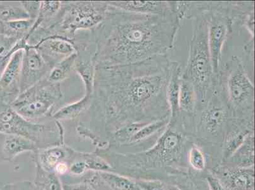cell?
<instances>
[{
  "instance_id": "cell-1",
  "label": "cell",
  "mask_w": 255,
  "mask_h": 190,
  "mask_svg": "<svg viewBox=\"0 0 255 190\" xmlns=\"http://www.w3.org/2000/svg\"><path fill=\"white\" fill-rule=\"evenodd\" d=\"M169 55L137 63L96 67L89 109L81 117L90 126L78 125L83 136L94 144L104 143L121 127L131 122H149L171 117L166 89L170 74Z\"/></svg>"
},
{
  "instance_id": "cell-2",
  "label": "cell",
  "mask_w": 255,
  "mask_h": 190,
  "mask_svg": "<svg viewBox=\"0 0 255 190\" xmlns=\"http://www.w3.org/2000/svg\"><path fill=\"white\" fill-rule=\"evenodd\" d=\"M108 3L105 20L91 30L96 67L124 66L169 55L185 20L180 5L177 13L159 15L129 12Z\"/></svg>"
},
{
  "instance_id": "cell-3",
  "label": "cell",
  "mask_w": 255,
  "mask_h": 190,
  "mask_svg": "<svg viewBox=\"0 0 255 190\" xmlns=\"http://www.w3.org/2000/svg\"><path fill=\"white\" fill-rule=\"evenodd\" d=\"M185 19L191 20L192 36L188 44V58L182 78L193 85L198 106H203L212 96L217 77L213 71L208 43L207 22L193 2H185Z\"/></svg>"
},
{
  "instance_id": "cell-4",
  "label": "cell",
  "mask_w": 255,
  "mask_h": 190,
  "mask_svg": "<svg viewBox=\"0 0 255 190\" xmlns=\"http://www.w3.org/2000/svg\"><path fill=\"white\" fill-rule=\"evenodd\" d=\"M108 1H62L59 12L44 29L30 32L29 45L35 46L49 37L59 36L73 41L76 32L96 28L105 20Z\"/></svg>"
},
{
  "instance_id": "cell-5",
  "label": "cell",
  "mask_w": 255,
  "mask_h": 190,
  "mask_svg": "<svg viewBox=\"0 0 255 190\" xmlns=\"http://www.w3.org/2000/svg\"><path fill=\"white\" fill-rule=\"evenodd\" d=\"M207 22L208 43L213 71L217 76L225 45L233 33L234 23L254 6V1H192Z\"/></svg>"
},
{
  "instance_id": "cell-6",
  "label": "cell",
  "mask_w": 255,
  "mask_h": 190,
  "mask_svg": "<svg viewBox=\"0 0 255 190\" xmlns=\"http://www.w3.org/2000/svg\"><path fill=\"white\" fill-rule=\"evenodd\" d=\"M217 79L233 117L254 120V83L241 58L234 55L222 64Z\"/></svg>"
},
{
  "instance_id": "cell-7",
  "label": "cell",
  "mask_w": 255,
  "mask_h": 190,
  "mask_svg": "<svg viewBox=\"0 0 255 190\" xmlns=\"http://www.w3.org/2000/svg\"><path fill=\"white\" fill-rule=\"evenodd\" d=\"M46 78L20 94L10 104L25 119L38 122L43 118H52L63 102L60 84L50 83Z\"/></svg>"
},
{
  "instance_id": "cell-8",
  "label": "cell",
  "mask_w": 255,
  "mask_h": 190,
  "mask_svg": "<svg viewBox=\"0 0 255 190\" xmlns=\"http://www.w3.org/2000/svg\"><path fill=\"white\" fill-rule=\"evenodd\" d=\"M232 118L226 96L217 80L212 96L197 110L192 132L206 140L221 138L223 140Z\"/></svg>"
},
{
  "instance_id": "cell-9",
  "label": "cell",
  "mask_w": 255,
  "mask_h": 190,
  "mask_svg": "<svg viewBox=\"0 0 255 190\" xmlns=\"http://www.w3.org/2000/svg\"><path fill=\"white\" fill-rule=\"evenodd\" d=\"M0 134L22 136L37 145L46 142L64 144V129L59 122L56 128L43 123L25 119L10 104L0 102Z\"/></svg>"
},
{
  "instance_id": "cell-10",
  "label": "cell",
  "mask_w": 255,
  "mask_h": 190,
  "mask_svg": "<svg viewBox=\"0 0 255 190\" xmlns=\"http://www.w3.org/2000/svg\"><path fill=\"white\" fill-rule=\"evenodd\" d=\"M184 133L179 119H171L165 130L160 135L156 144L145 155L155 161L170 163L177 160L182 154L186 143Z\"/></svg>"
},
{
  "instance_id": "cell-11",
  "label": "cell",
  "mask_w": 255,
  "mask_h": 190,
  "mask_svg": "<svg viewBox=\"0 0 255 190\" xmlns=\"http://www.w3.org/2000/svg\"><path fill=\"white\" fill-rule=\"evenodd\" d=\"M24 49L16 50L0 64V102L10 104L20 94Z\"/></svg>"
},
{
  "instance_id": "cell-12",
  "label": "cell",
  "mask_w": 255,
  "mask_h": 190,
  "mask_svg": "<svg viewBox=\"0 0 255 190\" xmlns=\"http://www.w3.org/2000/svg\"><path fill=\"white\" fill-rule=\"evenodd\" d=\"M35 48L27 45L20 73V94L45 79L52 69Z\"/></svg>"
},
{
  "instance_id": "cell-13",
  "label": "cell",
  "mask_w": 255,
  "mask_h": 190,
  "mask_svg": "<svg viewBox=\"0 0 255 190\" xmlns=\"http://www.w3.org/2000/svg\"><path fill=\"white\" fill-rule=\"evenodd\" d=\"M32 47L36 48L52 68L76 53L73 41L59 36L49 37Z\"/></svg>"
},
{
  "instance_id": "cell-14",
  "label": "cell",
  "mask_w": 255,
  "mask_h": 190,
  "mask_svg": "<svg viewBox=\"0 0 255 190\" xmlns=\"http://www.w3.org/2000/svg\"><path fill=\"white\" fill-rule=\"evenodd\" d=\"M215 175L226 190H254V169L219 167Z\"/></svg>"
},
{
  "instance_id": "cell-15",
  "label": "cell",
  "mask_w": 255,
  "mask_h": 190,
  "mask_svg": "<svg viewBox=\"0 0 255 190\" xmlns=\"http://www.w3.org/2000/svg\"><path fill=\"white\" fill-rule=\"evenodd\" d=\"M121 10L140 14L167 15L179 11V1H108Z\"/></svg>"
},
{
  "instance_id": "cell-16",
  "label": "cell",
  "mask_w": 255,
  "mask_h": 190,
  "mask_svg": "<svg viewBox=\"0 0 255 190\" xmlns=\"http://www.w3.org/2000/svg\"><path fill=\"white\" fill-rule=\"evenodd\" d=\"M182 67L180 62L171 60L170 78L167 85L166 95L171 112V119H175L179 115L178 96H179Z\"/></svg>"
},
{
  "instance_id": "cell-17",
  "label": "cell",
  "mask_w": 255,
  "mask_h": 190,
  "mask_svg": "<svg viewBox=\"0 0 255 190\" xmlns=\"http://www.w3.org/2000/svg\"><path fill=\"white\" fill-rule=\"evenodd\" d=\"M36 150L38 145L29 139L17 135L3 134L2 152L6 159L12 160L23 152H35Z\"/></svg>"
},
{
  "instance_id": "cell-18",
  "label": "cell",
  "mask_w": 255,
  "mask_h": 190,
  "mask_svg": "<svg viewBox=\"0 0 255 190\" xmlns=\"http://www.w3.org/2000/svg\"><path fill=\"white\" fill-rule=\"evenodd\" d=\"M74 150L66 147L64 144L57 145L46 148L38 152H35L38 155L36 162L44 170L48 172H54L55 166L60 162L63 161L67 155L73 154Z\"/></svg>"
},
{
  "instance_id": "cell-19",
  "label": "cell",
  "mask_w": 255,
  "mask_h": 190,
  "mask_svg": "<svg viewBox=\"0 0 255 190\" xmlns=\"http://www.w3.org/2000/svg\"><path fill=\"white\" fill-rule=\"evenodd\" d=\"M91 96L85 95L75 102L61 106L53 113L52 119L61 122L62 120H73L82 116L89 109L91 103Z\"/></svg>"
},
{
  "instance_id": "cell-20",
  "label": "cell",
  "mask_w": 255,
  "mask_h": 190,
  "mask_svg": "<svg viewBox=\"0 0 255 190\" xmlns=\"http://www.w3.org/2000/svg\"><path fill=\"white\" fill-rule=\"evenodd\" d=\"M170 117L154 120L144 126L132 137L128 145H136L149 140L156 134H162L170 122Z\"/></svg>"
},
{
  "instance_id": "cell-21",
  "label": "cell",
  "mask_w": 255,
  "mask_h": 190,
  "mask_svg": "<svg viewBox=\"0 0 255 190\" xmlns=\"http://www.w3.org/2000/svg\"><path fill=\"white\" fill-rule=\"evenodd\" d=\"M102 182L111 190H142L135 181L114 172H97Z\"/></svg>"
},
{
  "instance_id": "cell-22",
  "label": "cell",
  "mask_w": 255,
  "mask_h": 190,
  "mask_svg": "<svg viewBox=\"0 0 255 190\" xmlns=\"http://www.w3.org/2000/svg\"><path fill=\"white\" fill-rule=\"evenodd\" d=\"M236 168H249L254 163V134H251L231 157Z\"/></svg>"
},
{
  "instance_id": "cell-23",
  "label": "cell",
  "mask_w": 255,
  "mask_h": 190,
  "mask_svg": "<svg viewBox=\"0 0 255 190\" xmlns=\"http://www.w3.org/2000/svg\"><path fill=\"white\" fill-rule=\"evenodd\" d=\"M22 1H0V22L28 19Z\"/></svg>"
},
{
  "instance_id": "cell-24",
  "label": "cell",
  "mask_w": 255,
  "mask_h": 190,
  "mask_svg": "<svg viewBox=\"0 0 255 190\" xmlns=\"http://www.w3.org/2000/svg\"><path fill=\"white\" fill-rule=\"evenodd\" d=\"M34 23V20L30 18L8 22H0V31L6 35L22 40L28 35Z\"/></svg>"
},
{
  "instance_id": "cell-25",
  "label": "cell",
  "mask_w": 255,
  "mask_h": 190,
  "mask_svg": "<svg viewBox=\"0 0 255 190\" xmlns=\"http://www.w3.org/2000/svg\"><path fill=\"white\" fill-rule=\"evenodd\" d=\"M76 53L53 67L49 74L46 76V80L52 83H61L68 79L72 71H74Z\"/></svg>"
},
{
  "instance_id": "cell-26",
  "label": "cell",
  "mask_w": 255,
  "mask_h": 190,
  "mask_svg": "<svg viewBox=\"0 0 255 190\" xmlns=\"http://www.w3.org/2000/svg\"><path fill=\"white\" fill-rule=\"evenodd\" d=\"M147 124L148 122H137L125 125L111 134L109 140L117 145H128L132 137Z\"/></svg>"
},
{
  "instance_id": "cell-27",
  "label": "cell",
  "mask_w": 255,
  "mask_h": 190,
  "mask_svg": "<svg viewBox=\"0 0 255 190\" xmlns=\"http://www.w3.org/2000/svg\"><path fill=\"white\" fill-rule=\"evenodd\" d=\"M36 175L34 185L42 188L44 190H63L59 176L54 172L44 170L36 162Z\"/></svg>"
},
{
  "instance_id": "cell-28",
  "label": "cell",
  "mask_w": 255,
  "mask_h": 190,
  "mask_svg": "<svg viewBox=\"0 0 255 190\" xmlns=\"http://www.w3.org/2000/svg\"><path fill=\"white\" fill-rule=\"evenodd\" d=\"M62 1H41L38 17H37L31 30L38 28L39 27L47 24L59 12L61 7Z\"/></svg>"
},
{
  "instance_id": "cell-29",
  "label": "cell",
  "mask_w": 255,
  "mask_h": 190,
  "mask_svg": "<svg viewBox=\"0 0 255 190\" xmlns=\"http://www.w3.org/2000/svg\"><path fill=\"white\" fill-rule=\"evenodd\" d=\"M27 45L25 38L20 40L6 35L0 31V62L12 54L16 50L25 49Z\"/></svg>"
},
{
  "instance_id": "cell-30",
  "label": "cell",
  "mask_w": 255,
  "mask_h": 190,
  "mask_svg": "<svg viewBox=\"0 0 255 190\" xmlns=\"http://www.w3.org/2000/svg\"><path fill=\"white\" fill-rule=\"evenodd\" d=\"M189 162L192 168L196 171H202L206 166L205 154L198 145L193 144L189 151Z\"/></svg>"
},
{
  "instance_id": "cell-31",
  "label": "cell",
  "mask_w": 255,
  "mask_h": 190,
  "mask_svg": "<svg viewBox=\"0 0 255 190\" xmlns=\"http://www.w3.org/2000/svg\"><path fill=\"white\" fill-rule=\"evenodd\" d=\"M136 183L142 190H178L160 181L140 180Z\"/></svg>"
},
{
  "instance_id": "cell-32",
  "label": "cell",
  "mask_w": 255,
  "mask_h": 190,
  "mask_svg": "<svg viewBox=\"0 0 255 190\" xmlns=\"http://www.w3.org/2000/svg\"><path fill=\"white\" fill-rule=\"evenodd\" d=\"M63 190H96L94 185L90 180V176L82 182L76 183L62 182Z\"/></svg>"
},
{
  "instance_id": "cell-33",
  "label": "cell",
  "mask_w": 255,
  "mask_h": 190,
  "mask_svg": "<svg viewBox=\"0 0 255 190\" xmlns=\"http://www.w3.org/2000/svg\"><path fill=\"white\" fill-rule=\"evenodd\" d=\"M254 8L250 9L243 16L240 22L241 26L247 30L251 38H254Z\"/></svg>"
},
{
  "instance_id": "cell-34",
  "label": "cell",
  "mask_w": 255,
  "mask_h": 190,
  "mask_svg": "<svg viewBox=\"0 0 255 190\" xmlns=\"http://www.w3.org/2000/svg\"><path fill=\"white\" fill-rule=\"evenodd\" d=\"M243 57L241 60L244 64L246 69L248 64H251L254 66V39L251 38L245 44L243 47Z\"/></svg>"
},
{
  "instance_id": "cell-35",
  "label": "cell",
  "mask_w": 255,
  "mask_h": 190,
  "mask_svg": "<svg viewBox=\"0 0 255 190\" xmlns=\"http://www.w3.org/2000/svg\"><path fill=\"white\" fill-rule=\"evenodd\" d=\"M22 3L29 18L35 21L40 8L41 1H22Z\"/></svg>"
},
{
  "instance_id": "cell-36",
  "label": "cell",
  "mask_w": 255,
  "mask_h": 190,
  "mask_svg": "<svg viewBox=\"0 0 255 190\" xmlns=\"http://www.w3.org/2000/svg\"><path fill=\"white\" fill-rule=\"evenodd\" d=\"M89 171L88 169L87 164L85 161L84 159L83 161L78 160L73 162L69 167V171L71 175L75 176H82L85 175L87 171Z\"/></svg>"
},
{
  "instance_id": "cell-37",
  "label": "cell",
  "mask_w": 255,
  "mask_h": 190,
  "mask_svg": "<svg viewBox=\"0 0 255 190\" xmlns=\"http://www.w3.org/2000/svg\"><path fill=\"white\" fill-rule=\"evenodd\" d=\"M34 187L33 183L29 181H22V182L6 185L1 190H32Z\"/></svg>"
},
{
  "instance_id": "cell-38",
  "label": "cell",
  "mask_w": 255,
  "mask_h": 190,
  "mask_svg": "<svg viewBox=\"0 0 255 190\" xmlns=\"http://www.w3.org/2000/svg\"><path fill=\"white\" fill-rule=\"evenodd\" d=\"M207 182L211 190H226L222 183L214 176H208Z\"/></svg>"
},
{
  "instance_id": "cell-39",
  "label": "cell",
  "mask_w": 255,
  "mask_h": 190,
  "mask_svg": "<svg viewBox=\"0 0 255 190\" xmlns=\"http://www.w3.org/2000/svg\"><path fill=\"white\" fill-rule=\"evenodd\" d=\"M69 167L64 161L60 162L54 169V173L58 176H64L69 172Z\"/></svg>"
},
{
  "instance_id": "cell-40",
  "label": "cell",
  "mask_w": 255,
  "mask_h": 190,
  "mask_svg": "<svg viewBox=\"0 0 255 190\" xmlns=\"http://www.w3.org/2000/svg\"><path fill=\"white\" fill-rule=\"evenodd\" d=\"M103 187H104V189L103 188V185H102V182H100L98 183H97V184L96 185V190H105V189H104V183H103Z\"/></svg>"
},
{
  "instance_id": "cell-41",
  "label": "cell",
  "mask_w": 255,
  "mask_h": 190,
  "mask_svg": "<svg viewBox=\"0 0 255 190\" xmlns=\"http://www.w3.org/2000/svg\"><path fill=\"white\" fill-rule=\"evenodd\" d=\"M44 190L42 188H41L40 187L37 186V185H34V187L33 190Z\"/></svg>"
},
{
  "instance_id": "cell-42",
  "label": "cell",
  "mask_w": 255,
  "mask_h": 190,
  "mask_svg": "<svg viewBox=\"0 0 255 190\" xmlns=\"http://www.w3.org/2000/svg\"><path fill=\"white\" fill-rule=\"evenodd\" d=\"M0 64H1V62H0Z\"/></svg>"
}]
</instances>
